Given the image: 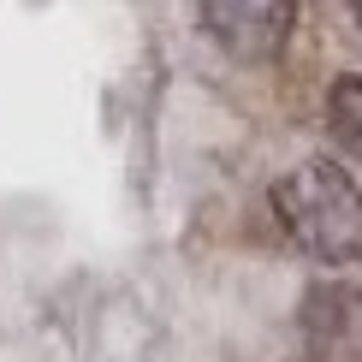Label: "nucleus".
Listing matches in <instances>:
<instances>
[{
	"label": "nucleus",
	"instance_id": "nucleus-1",
	"mask_svg": "<svg viewBox=\"0 0 362 362\" xmlns=\"http://www.w3.org/2000/svg\"><path fill=\"white\" fill-rule=\"evenodd\" d=\"M274 214L315 262H362V185L339 160H297L274 178Z\"/></svg>",
	"mask_w": 362,
	"mask_h": 362
},
{
	"label": "nucleus",
	"instance_id": "nucleus-4",
	"mask_svg": "<svg viewBox=\"0 0 362 362\" xmlns=\"http://www.w3.org/2000/svg\"><path fill=\"white\" fill-rule=\"evenodd\" d=\"M351 12H356V24H362V0H351Z\"/></svg>",
	"mask_w": 362,
	"mask_h": 362
},
{
	"label": "nucleus",
	"instance_id": "nucleus-3",
	"mask_svg": "<svg viewBox=\"0 0 362 362\" xmlns=\"http://www.w3.org/2000/svg\"><path fill=\"white\" fill-rule=\"evenodd\" d=\"M327 131L344 155L362 160V71H344L327 83Z\"/></svg>",
	"mask_w": 362,
	"mask_h": 362
},
{
	"label": "nucleus",
	"instance_id": "nucleus-2",
	"mask_svg": "<svg viewBox=\"0 0 362 362\" xmlns=\"http://www.w3.org/2000/svg\"><path fill=\"white\" fill-rule=\"evenodd\" d=\"M196 18L232 59L262 66V59L285 54L297 30V0H196Z\"/></svg>",
	"mask_w": 362,
	"mask_h": 362
}]
</instances>
